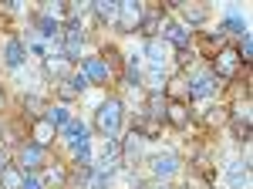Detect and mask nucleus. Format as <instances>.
<instances>
[{
    "label": "nucleus",
    "mask_w": 253,
    "mask_h": 189,
    "mask_svg": "<svg viewBox=\"0 0 253 189\" xmlns=\"http://www.w3.org/2000/svg\"><path fill=\"white\" fill-rule=\"evenodd\" d=\"M24 108H31V118H41V112H44V101H41L38 94H27V98H24Z\"/></svg>",
    "instance_id": "bb28decb"
},
{
    "label": "nucleus",
    "mask_w": 253,
    "mask_h": 189,
    "mask_svg": "<svg viewBox=\"0 0 253 189\" xmlns=\"http://www.w3.org/2000/svg\"><path fill=\"white\" fill-rule=\"evenodd\" d=\"M71 57H64V54H58V57H44V71L54 78V81H68L71 78Z\"/></svg>",
    "instance_id": "0eeeda50"
},
{
    "label": "nucleus",
    "mask_w": 253,
    "mask_h": 189,
    "mask_svg": "<svg viewBox=\"0 0 253 189\" xmlns=\"http://www.w3.org/2000/svg\"><path fill=\"white\" fill-rule=\"evenodd\" d=\"M142 3H135V0H118V20L115 27L118 31H125V34H132V31H138V24H142Z\"/></svg>",
    "instance_id": "7ed1b4c3"
},
{
    "label": "nucleus",
    "mask_w": 253,
    "mask_h": 189,
    "mask_svg": "<svg viewBox=\"0 0 253 189\" xmlns=\"http://www.w3.org/2000/svg\"><path fill=\"white\" fill-rule=\"evenodd\" d=\"M44 166V149L41 145H34V142H27L24 149H20V169H24V176L27 172H34Z\"/></svg>",
    "instance_id": "6e6552de"
},
{
    "label": "nucleus",
    "mask_w": 253,
    "mask_h": 189,
    "mask_svg": "<svg viewBox=\"0 0 253 189\" xmlns=\"http://www.w3.org/2000/svg\"><path fill=\"white\" fill-rule=\"evenodd\" d=\"M193 41V31H186L182 24H166V44H175V47H189Z\"/></svg>",
    "instance_id": "4468645a"
},
{
    "label": "nucleus",
    "mask_w": 253,
    "mask_h": 189,
    "mask_svg": "<svg viewBox=\"0 0 253 189\" xmlns=\"http://www.w3.org/2000/svg\"><path fill=\"white\" fill-rule=\"evenodd\" d=\"M81 71L88 81H95V85H105L108 81V64H105V57H84V64H81Z\"/></svg>",
    "instance_id": "423d86ee"
},
{
    "label": "nucleus",
    "mask_w": 253,
    "mask_h": 189,
    "mask_svg": "<svg viewBox=\"0 0 253 189\" xmlns=\"http://www.w3.org/2000/svg\"><path fill=\"white\" fill-rule=\"evenodd\" d=\"M149 92H166V75H162V68H152L149 71Z\"/></svg>",
    "instance_id": "a878e982"
},
{
    "label": "nucleus",
    "mask_w": 253,
    "mask_h": 189,
    "mask_svg": "<svg viewBox=\"0 0 253 189\" xmlns=\"http://www.w3.org/2000/svg\"><path fill=\"white\" fill-rule=\"evenodd\" d=\"M75 88H71V85H68V81H64V85H61V98H64V101H71V98H75Z\"/></svg>",
    "instance_id": "72a5a7b5"
},
{
    "label": "nucleus",
    "mask_w": 253,
    "mask_h": 189,
    "mask_svg": "<svg viewBox=\"0 0 253 189\" xmlns=\"http://www.w3.org/2000/svg\"><path fill=\"white\" fill-rule=\"evenodd\" d=\"M122 118H125V112H122V101L118 98H108L101 108L95 112V129L105 139H115L118 129H122Z\"/></svg>",
    "instance_id": "f257e3e1"
},
{
    "label": "nucleus",
    "mask_w": 253,
    "mask_h": 189,
    "mask_svg": "<svg viewBox=\"0 0 253 189\" xmlns=\"http://www.w3.org/2000/svg\"><path fill=\"white\" fill-rule=\"evenodd\" d=\"M186 92H189L186 78H175V81H172V88H169V94H186Z\"/></svg>",
    "instance_id": "7c9ffc66"
},
{
    "label": "nucleus",
    "mask_w": 253,
    "mask_h": 189,
    "mask_svg": "<svg viewBox=\"0 0 253 189\" xmlns=\"http://www.w3.org/2000/svg\"><path fill=\"white\" fill-rule=\"evenodd\" d=\"M41 118H44L51 129H58V132L68 125V122H71V115H68V108H64V105H51V108H44V115H41Z\"/></svg>",
    "instance_id": "2eb2a0df"
},
{
    "label": "nucleus",
    "mask_w": 253,
    "mask_h": 189,
    "mask_svg": "<svg viewBox=\"0 0 253 189\" xmlns=\"http://www.w3.org/2000/svg\"><path fill=\"white\" fill-rule=\"evenodd\" d=\"M236 54H240V61H243V64L250 61V54H253V41H250V34H243V38H240V47H236Z\"/></svg>",
    "instance_id": "cd10ccee"
},
{
    "label": "nucleus",
    "mask_w": 253,
    "mask_h": 189,
    "mask_svg": "<svg viewBox=\"0 0 253 189\" xmlns=\"http://www.w3.org/2000/svg\"><path fill=\"white\" fill-rule=\"evenodd\" d=\"M219 34H236V38H243V34H250V31H247V24H243L240 17H230L226 24H223V31H219Z\"/></svg>",
    "instance_id": "393cba45"
},
{
    "label": "nucleus",
    "mask_w": 253,
    "mask_h": 189,
    "mask_svg": "<svg viewBox=\"0 0 253 189\" xmlns=\"http://www.w3.org/2000/svg\"><path fill=\"white\" fill-rule=\"evenodd\" d=\"M240 54H236V47H219V54L213 57V78H236V71H240Z\"/></svg>",
    "instance_id": "20e7f679"
},
{
    "label": "nucleus",
    "mask_w": 253,
    "mask_h": 189,
    "mask_svg": "<svg viewBox=\"0 0 253 189\" xmlns=\"http://www.w3.org/2000/svg\"><path fill=\"white\" fill-rule=\"evenodd\" d=\"M20 183H24V176H20L14 166H3V169H0V186L3 189H20Z\"/></svg>",
    "instance_id": "412c9836"
},
{
    "label": "nucleus",
    "mask_w": 253,
    "mask_h": 189,
    "mask_svg": "<svg viewBox=\"0 0 253 189\" xmlns=\"http://www.w3.org/2000/svg\"><path fill=\"white\" fill-rule=\"evenodd\" d=\"M125 81H128L132 88H138V85H142V71H138L135 64H128V68H125Z\"/></svg>",
    "instance_id": "c756f323"
},
{
    "label": "nucleus",
    "mask_w": 253,
    "mask_h": 189,
    "mask_svg": "<svg viewBox=\"0 0 253 189\" xmlns=\"http://www.w3.org/2000/svg\"><path fill=\"white\" fill-rule=\"evenodd\" d=\"M193 88H189V98H210V94L219 92V78L213 75H203V78H196V81H189Z\"/></svg>",
    "instance_id": "9d476101"
},
{
    "label": "nucleus",
    "mask_w": 253,
    "mask_h": 189,
    "mask_svg": "<svg viewBox=\"0 0 253 189\" xmlns=\"http://www.w3.org/2000/svg\"><path fill=\"white\" fill-rule=\"evenodd\" d=\"M166 118L172 122L175 129H186V125H189V112H186V105H182V101H169V108H166Z\"/></svg>",
    "instance_id": "6ab92c4d"
},
{
    "label": "nucleus",
    "mask_w": 253,
    "mask_h": 189,
    "mask_svg": "<svg viewBox=\"0 0 253 189\" xmlns=\"http://www.w3.org/2000/svg\"><path fill=\"white\" fill-rule=\"evenodd\" d=\"M20 189H44V183H41L38 176H24V183H20Z\"/></svg>",
    "instance_id": "2f4dec72"
},
{
    "label": "nucleus",
    "mask_w": 253,
    "mask_h": 189,
    "mask_svg": "<svg viewBox=\"0 0 253 189\" xmlns=\"http://www.w3.org/2000/svg\"><path fill=\"white\" fill-rule=\"evenodd\" d=\"M175 172H179V155H175V152H162V155L152 159V176H156V179H169Z\"/></svg>",
    "instance_id": "39448f33"
},
{
    "label": "nucleus",
    "mask_w": 253,
    "mask_h": 189,
    "mask_svg": "<svg viewBox=\"0 0 253 189\" xmlns=\"http://www.w3.org/2000/svg\"><path fill=\"white\" fill-rule=\"evenodd\" d=\"M81 44H84V27H81L78 17H71L64 27H61V54L75 61V54L81 51Z\"/></svg>",
    "instance_id": "f03ea898"
},
{
    "label": "nucleus",
    "mask_w": 253,
    "mask_h": 189,
    "mask_svg": "<svg viewBox=\"0 0 253 189\" xmlns=\"http://www.w3.org/2000/svg\"><path fill=\"white\" fill-rule=\"evenodd\" d=\"M247 179H250V162H233L230 166V183L233 186H243Z\"/></svg>",
    "instance_id": "5701e85b"
},
{
    "label": "nucleus",
    "mask_w": 253,
    "mask_h": 189,
    "mask_svg": "<svg viewBox=\"0 0 253 189\" xmlns=\"http://www.w3.org/2000/svg\"><path fill=\"white\" fill-rule=\"evenodd\" d=\"M41 183H44V186H51V183H64V172L51 169V172H47V179H41Z\"/></svg>",
    "instance_id": "473e14b6"
},
{
    "label": "nucleus",
    "mask_w": 253,
    "mask_h": 189,
    "mask_svg": "<svg viewBox=\"0 0 253 189\" xmlns=\"http://www.w3.org/2000/svg\"><path fill=\"white\" fill-rule=\"evenodd\" d=\"M3 61H7V68H20V61H24V41H20V38H10V41H7Z\"/></svg>",
    "instance_id": "a211bd4d"
},
{
    "label": "nucleus",
    "mask_w": 253,
    "mask_h": 189,
    "mask_svg": "<svg viewBox=\"0 0 253 189\" xmlns=\"http://www.w3.org/2000/svg\"><path fill=\"white\" fill-rule=\"evenodd\" d=\"M145 57L152 61V68H162V64L169 61V44H166V41H159V38L145 41Z\"/></svg>",
    "instance_id": "9b49d317"
},
{
    "label": "nucleus",
    "mask_w": 253,
    "mask_h": 189,
    "mask_svg": "<svg viewBox=\"0 0 253 189\" xmlns=\"http://www.w3.org/2000/svg\"><path fill=\"white\" fill-rule=\"evenodd\" d=\"M142 142H145V139L132 129V132H128V139H125V145H122V162H125V166H132V162H138V159H142Z\"/></svg>",
    "instance_id": "1a4fd4ad"
},
{
    "label": "nucleus",
    "mask_w": 253,
    "mask_h": 189,
    "mask_svg": "<svg viewBox=\"0 0 253 189\" xmlns=\"http://www.w3.org/2000/svg\"><path fill=\"white\" fill-rule=\"evenodd\" d=\"M81 189H108V176H105V172L88 169L84 176H81Z\"/></svg>",
    "instance_id": "aec40b11"
},
{
    "label": "nucleus",
    "mask_w": 253,
    "mask_h": 189,
    "mask_svg": "<svg viewBox=\"0 0 253 189\" xmlns=\"http://www.w3.org/2000/svg\"><path fill=\"white\" fill-rule=\"evenodd\" d=\"M166 108H169V101L162 98V92L149 94V105H145V115H149L152 122H162V118H166Z\"/></svg>",
    "instance_id": "f3484780"
},
{
    "label": "nucleus",
    "mask_w": 253,
    "mask_h": 189,
    "mask_svg": "<svg viewBox=\"0 0 253 189\" xmlns=\"http://www.w3.org/2000/svg\"><path fill=\"white\" fill-rule=\"evenodd\" d=\"M61 135L68 139V145H71V149H78V145H84V142H88V125H81V122H75V118H71V122L61 129Z\"/></svg>",
    "instance_id": "f8f14e48"
},
{
    "label": "nucleus",
    "mask_w": 253,
    "mask_h": 189,
    "mask_svg": "<svg viewBox=\"0 0 253 189\" xmlns=\"http://www.w3.org/2000/svg\"><path fill=\"white\" fill-rule=\"evenodd\" d=\"M138 31H142V34H145L149 41L156 38V31H159V14H156V10H152V14H142V24H138Z\"/></svg>",
    "instance_id": "b1692460"
},
{
    "label": "nucleus",
    "mask_w": 253,
    "mask_h": 189,
    "mask_svg": "<svg viewBox=\"0 0 253 189\" xmlns=\"http://www.w3.org/2000/svg\"><path fill=\"white\" fill-rule=\"evenodd\" d=\"M179 10H182V17L189 20V24H203V20L210 17L206 7H193V3H179Z\"/></svg>",
    "instance_id": "4be33fe9"
},
{
    "label": "nucleus",
    "mask_w": 253,
    "mask_h": 189,
    "mask_svg": "<svg viewBox=\"0 0 253 189\" xmlns=\"http://www.w3.org/2000/svg\"><path fill=\"white\" fill-rule=\"evenodd\" d=\"M54 132H58V129H51L44 118H34V132H31V139H34V145L47 149V145L54 142Z\"/></svg>",
    "instance_id": "dca6fc26"
},
{
    "label": "nucleus",
    "mask_w": 253,
    "mask_h": 189,
    "mask_svg": "<svg viewBox=\"0 0 253 189\" xmlns=\"http://www.w3.org/2000/svg\"><path fill=\"white\" fill-rule=\"evenodd\" d=\"M68 85H71V88H75V92H84V88H88V85H91V81H88V78H84V71H78V75H71L68 78Z\"/></svg>",
    "instance_id": "c85d7f7f"
},
{
    "label": "nucleus",
    "mask_w": 253,
    "mask_h": 189,
    "mask_svg": "<svg viewBox=\"0 0 253 189\" xmlns=\"http://www.w3.org/2000/svg\"><path fill=\"white\" fill-rule=\"evenodd\" d=\"M91 10H95V17L101 24H115L118 20V0H95Z\"/></svg>",
    "instance_id": "ddd939ff"
},
{
    "label": "nucleus",
    "mask_w": 253,
    "mask_h": 189,
    "mask_svg": "<svg viewBox=\"0 0 253 189\" xmlns=\"http://www.w3.org/2000/svg\"><path fill=\"white\" fill-rule=\"evenodd\" d=\"M0 108H3V92H0Z\"/></svg>",
    "instance_id": "f704fd0d"
}]
</instances>
